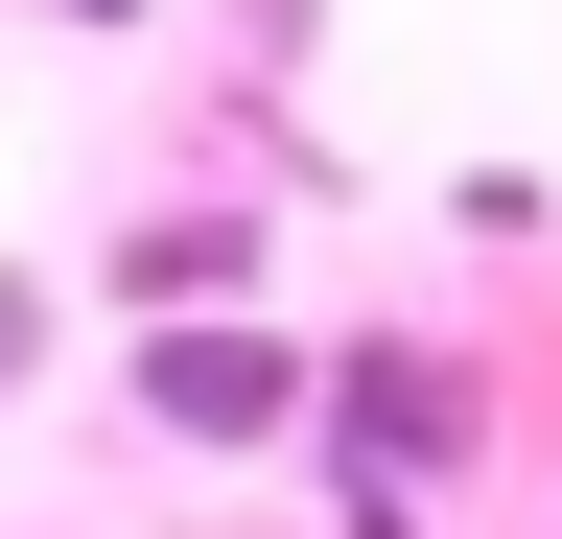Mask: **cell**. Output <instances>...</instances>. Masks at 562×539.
Listing matches in <instances>:
<instances>
[{"instance_id":"cell-3","label":"cell","mask_w":562,"mask_h":539,"mask_svg":"<svg viewBox=\"0 0 562 539\" xmlns=\"http://www.w3.org/2000/svg\"><path fill=\"white\" fill-rule=\"evenodd\" d=\"M70 24H117V0H70Z\"/></svg>"},{"instance_id":"cell-2","label":"cell","mask_w":562,"mask_h":539,"mask_svg":"<svg viewBox=\"0 0 562 539\" xmlns=\"http://www.w3.org/2000/svg\"><path fill=\"white\" fill-rule=\"evenodd\" d=\"M140 398H165V423H211V446H235V423H281V352H235V328H211V352H165Z\"/></svg>"},{"instance_id":"cell-1","label":"cell","mask_w":562,"mask_h":539,"mask_svg":"<svg viewBox=\"0 0 562 539\" xmlns=\"http://www.w3.org/2000/svg\"><path fill=\"white\" fill-rule=\"evenodd\" d=\"M328 423H351V493L398 516V493H446V446H469V375H398V352H375V375L328 398Z\"/></svg>"}]
</instances>
